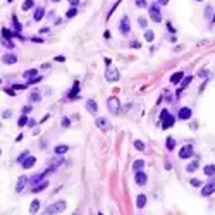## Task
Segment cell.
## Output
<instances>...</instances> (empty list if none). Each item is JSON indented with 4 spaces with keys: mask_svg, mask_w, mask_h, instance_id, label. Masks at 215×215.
Here are the masks:
<instances>
[{
    "mask_svg": "<svg viewBox=\"0 0 215 215\" xmlns=\"http://www.w3.org/2000/svg\"><path fill=\"white\" fill-rule=\"evenodd\" d=\"M35 7V0H24L22 4V10H31Z\"/></svg>",
    "mask_w": 215,
    "mask_h": 215,
    "instance_id": "cell-27",
    "label": "cell"
},
{
    "mask_svg": "<svg viewBox=\"0 0 215 215\" xmlns=\"http://www.w3.org/2000/svg\"><path fill=\"white\" fill-rule=\"evenodd\" d=\"M43 17H45V9H43V7H36V9H35V14H33V19L41 21Z\"/></svg>",
    "mask_w": 215,
    "mask_h": 215,
    "instance_id": "cell-18",
    "label": "cell"
},
{
    "mask_svg": "<svg viewBox=\"0 0 215 215\" xmlns=\"http://www.w3.org/2000/svg\"><path fill=\"white\" fill-rule=\"evenodd\" d=\"M28 120H30V119H28V115H24V114H22V115L19 117V120H17V126H19V127H24L26 124H28Z\"/></svg>",
    "mask_w": 215,
    "mask_h": 215,
    "instance_id": "cell-33",
    "label": "cell"
},
{
    "mask_svg": "<svg viewBox=\"0 0 215 215\" xmlns=\"http://www.w3.org/2000/svg\"><path fill=\"white\" fill-rule=\"evenodd\" d=\"M193 153H195L193 145H186V146H183L181 150H179V158H191Z\"/></svg>",
    "mask_w": 215,
    "mask_h": 215,
    "instance_id": "cell-5",
    "label": "cell"
},
{
    "mask_svg": "<svg viewBox=\"0 0 215 215\" xmlns=\"http://www.w3.org/2000/svg\"><path fill=\"white\" fill-rule=\"evenodd\" d=\"M195 2H201V0H195Z\"/></svg>",
    "mask_w": 215,
    "mask_h": 215,
    "instance_id": "cell-54",
    "label": "cell"
},
{
    "mask_svg": "<svg viewBox=\"0 0 215 215\" xmlns=\"http://www.w3.org/2000/svg\"><path fill=\"white\" fill-rule=\"evenodd\" d=\"M52 2H53V4H57V2H60V0H52Z\"/></svg>",
    "mask_w": 215,
    "mask_h": 215,
    "instance_id": "cell-52",
    "label": "cell"
},
{
    "mask_svg": "<svg viewBox=\"0 0 215 215\" xmlns=\"http://www.w3.org/2000/svg\"><path fill=\"white\" fill-rule=\"evenodd\" d=\"M53 152H55V155L62 157V155H64V153H67V152H69V146H67V145H57Z\"/></svg>",
    "mask_w": 215,
    "mask_h": 215,
    "instance_id": "cell-19",
    "label": "cell"
},
{
    "mask_svg": "<svg viewBox=\"0 0 215 215\" xmlns=\"http://www.w3.org/2000/svg\"><path fill=\"white\" fill-rule=\"evenodd\" d=\"M189 183H191V186H195V188H198V186H201V181H200V179H191Z\"/></svg>",
    "mask_w": 215,
    "mask_h": 215,
    "instance_id": "cell-42",
    "label": "cell"
},
{
    "mask_svg": "<svg viewBox=\"0 0 215 215\" xmlns=\"http://www.w3.org/2000/svg\"><path fill=\"white\" fill-rule=\"evenodd\" d=\"M35 164H36V158H35L33 155H28L24 160H22V162H21V165L24 167V169H31Z\"/></svg>",
    "mask_w": 215,
    "mask_h": 215,
    "instance_id": "cell-15",
    "label": "cell"
},
{
    "mask_svg": "<svg viewBox=\"0 0 215 215\" xmlns=\"http://www.w3.org/2000/svg\"><path fill=\"white\" fill-rule=\"evenodd\" d=\"M107 107L112 114H119L120 112V102H119L117 97H110L107 100Z\"/></svg>",
    "mask_w": 215,
    "mask_h": 215,
    "instance_id": "cell-4",
    "label": "cell"
},
{
    "mask_svg": "<svg viewBox=\"0 0 215 215\" xmlns=\"http://www.w3.org/2000/svg\"><path fill=\"white\" fill-rule=\"evenodd\" d=\"M31 102H33V103H36V102H40V100H41V98H40V93H36V91H35V93H31Z\"/></svg>",
    "mask_w": 215,
    "mask_h": 215,
    "instance_id": "cell-37",
    "label": "cell"
},
{
    "mask_svg": "<svg viewBox=\"0 0 215 215\" xmlns=\"http://www.w3.org/2000/svg\"><path fill=\"white\" fill-rule=\"evenodd\" d=\"M191 115H193V110H191L189 107L179 108V114H177V117L181 119V120H188V119H191Z\"/></svg>",
    "mask_w": 215,
    "mask_h": 215,
    "instance_id": "cell-9",
    "label": "cell"
},
{
    "mask_svg": "<svg viewBox=\"0 0 215 215\" xmlns=\"http://www.w3.org/2000/svg\"><path fill=\"white\" fill-rule=\"evenodd\" d=\"M119 31L122 33V35H129V31H131V26H129V19H127L126 16L120 19L119 22Z\"/></svg>",
    "mask_w": 215,
    "mask_h": 215,
    "instance_id": "cell-7",
    "label": "cell"
},
{
    "mask_svg": "<svg viewBox=\"0 0 215 215\" xmlns=\"http://www.w3.org/2000/svg\"><path fill=\"white\" fill-rule=\"evenodd\" d=\"M134 181H136V184L145 186L146 181H148V176L143 172V170H136V172H134Z\"/></svg>",
    "mask_w": 215,
    "mask_h": 215,
    "instance_id": "cell-8",
    "label": "cell"
},
{
    "mask_svg": "<svg viewBox=\"0 0 215 215\" xmlns=\"http://www.w3.org/2000/svg\"><path fill=\"white\" fill-rule=\"evenodd\" d=\"M167 28H169V31H170V33H176V30H174V26H172L170 22H167Z\"/></svg>",
    "mask_w": 215,
    "mask_h": 215,
    "instance_id": "cell-46",
    "label": "cell"
},
{
    "mask_svg": "<svg viewBox=\"0 0 215 215\" xmlns=\"http://www.w3.org/2000/svg\"><path fill=\"white\" fill-rule=\"evenodd\" d=\"M214 191H215V181H212V183H208V184L201 189V195H203V196H210Z\"/></svg>",
    "mask_w": 215,
    "mask_h": 215,
    "instance_id": "cell-16",
    "label": "cell"
},
{
    "mask_svg": "<svg viewBox=\"0 0 215 215\" xmlns=\"http://www.w3.org/2000/svg\"><path fill=\"white\" fill-rule=\"evenodd\" d=\"M203 172H205V176H215V165H206Z\"/></svg>",
    "mask_w": 215,
    "mask_h": 215,
    "instance_id": "cell-30",
    "label": "cell"
},
{
    "mask_svg": "<svg viewBox=\"0 0 215 215\" xmlns=\"http://www.w3.org/2000/svg\"><path fill=\"white\" fill-rule=\"evenodd\" d=\"M169 4V0H158V5H167Z\"/></svg>",
    "mask_w": 215,
    "mask_h": 215,
    "instance_id": "cell-49",
    "label": "cell"
},
{
    "mask_svg": "<svg viewBox=\"0 0 215 215\" xmlns=\"http://www.w3.org/2000/svg\"><path fill=\"white\" fill-rule=\"evenodd\" d=\"M22 76H24V78H26V79H30V78H35V76H38V71H36V69H30V71H26V72H24Z\"/></svg>",
    "mask_w": 215,
    "mask_h": 215,
    "instance_id": "cell-29",
    "label": "cell"
},
{
    "mask_svg": "<svg viewBox=\"0 0 215 215\" xmlns=\"http://www.w3.org/2000/svg\"><path fill=\"white\" fill-rule=\"evenodd\" d=\"M28 184V177L26 176H21L19 179H17V184H16V193H22L24 191V186Z\"/></svg>",
    "mask_w": 215,
    "mask_h": 215,
    "instance_id": "cell-12",
    "label": "cell"
},
{
    "mask_svg": "<svg viewBox=\"0 0 215 215\" xmlns=\"http://www.w3.org/2000/svg\"><path fill=\"white\" fill-rule=\"evenodd\" d=\"M143 167H145V162H143V160H136V162L133 164V169H134V172H136V170H143Z\"/></svg>",
    "mask_w": 215,
    "mask_h": 215,
    "instance_id": "cell-32",
    "label": "cell"
},
{
    "mask_svg": "<svg viewBox=\"0 0 215 215\" xmlns=\"http://www.w3.org/2000/svg\"><path fill=\"white\" fill-rule=\"evenodd\" d=\"M196 169H198V164H196V162H191V164L186 165V170H188V172H193V170H196Z\"/></svg>",
    "mask_w": 215,
    "mask_h": 215,
    "instance_id": "cell-34",
    "label": "cell"
},
{
    "mask_svg": "<svg viewBox=\"0 0 215 215\" xmlns=\"http://www.w3.org/2000/svg\"><path fill=\"white\" fill-rule=\"evenodd\" d=\"M14 35H16V33H14V31H10V30H7V28H4V30H2V36H4L5 40L14 38Z\"/></svg>",
    "mask_w": 215,
    "mask_h": 215,
    "instance_id": "cell-25",
    "label": "cell"
},
{
    "mask_svg": "<svg viewBox=\"0 0 215 215\" xmlns=\"http://www.w3.org/2000/svg\"><path fill=\"white\" fill-rule=\"evenodd\" d=\"M79 2H81V0H69V5H71V7H78Z\"/></svg>",
    "mask_w": 215,
    "mask_h": 215,
    "instance_id": "cell-44",
    "label": "cell"
},
{
    "mask_svg": "<svg viewBox=\"0 0 215 215\" xmlns=\"http://www.w3.org/2000/svg\"><path fill=\"white\" fill-rule=\"evenodd\" d=\"M134 148H138L139 152H143V150H145V145H143V141L136 139V141H134Z\"/></svg>",
    "mask_w": 215,
    "mask_h": 215,
    "instance_id": "cell-36",
    "label": "cell"
},
{
    "mask_svg": "<svg viewBox=\"0 0 215 215\" xmlns=\"http://www.w3.org/2000/svg\"><path fill=\"white\" fill-rule=\"evenodd\" d=\"M145 205H146V195H145V193H139L138 198H136V208L138 210H143Z\"/></svg>",
    "mask_w": 215,
    "mask_h": 215,
    "instance_id": "cell-14",
    "label": "cell"
},
{
    "mask_svg": "<svg viewBox=\"0 0 215 215\" xmlns=\"http://www.w3.org/2000/svg\"><path fill=\"white\" fill-rule=\"evenodd\" d=\"M31 41H36V43H43V38H31Z\"/></svg>",
    "mask_w": 215,
    "mask_h": 215,
    "instance_id": "cell-50",
    "label": "cell"
},
{
    "mask_svg": "<svg viewBox=\"0 0 215 215\" xmlns=\"http://www.w3.org/2000/svg\"><path fill=\"white\" fill-rule=\"evenodd\" d=\"M60 124H62V127H66V129H67V127L71 126V119L64 117V119H62V122H60Z\"/></svg>",
    "mask_w": 215,
    "mask_h": 215,
    "instance_id": "cell-39",
    "label": "cell"
},
{
    "mask_svg": "<svg viewBox=\"0 0 215 215\" xmlns=\"http://www.w3.org/2000/svg\"><path fill=\"white\" fill-rule=\"evenodd\" d=\"M191 81H193V76H184V78L181 79V88H183V89H184V88H188Z\"/></svg>",
    "mask_w": 215,
    "mask_h": 215,
    "instance_id": "cell-23",
    "label": "cell"
},
{
    "mask_svg": "<svg viewBox=\"0 0 215 215\" xmlns=\"http://www.w3.org/2000/svg\"><path fill=\"white\" fill-rule=\"evenodd\" d=\"M31 108H33L31 105H28V107H22V114H24V115H28V114L31 112Z\"/></svg>",
    "mask_w": 215,
    "mask_h": 215,
    "instance_id": "cell-45",
    "label": "cell"
},
{
    "mask_svg": "<svg viewBox=\"0 0 215 215\" xmlns=\"http://www.w3.org/2000/svg\"><path fill=\"white\" fill-rule=\"evenodd\" d=\"M131 48H141V43H139L138 40H133V41H131Z\"/></svg>",
    "mask_w": 215,
    "mask_h": 215,
    "instance_id": "cell-41",
    "label": "cell"
},
{
    "mask_svg": "<svg viewBox=\"0 0 215 215\" xmlns=\"http://www.w3.org/2000/svg\"><path fill=\"white\" fill-rule=\"evenodd\" d=\"M97 127L100 129V131H103V133H107L108 129H110V122H108L105 117H97Z\"/></svg>",
    "mask_w": 215,
    "mask_h": 215,
    "instance_id": "cell-6",
    "label": "cell"
},
{
    "mask_svg": "<svg viewBox=\"0 0 215 215\" xmlns=\"http://www.w3.org/2000/svg\"><path fill=\"white\" fill-rule=\"evenodd\" d=\"M2 62L7 64V66L16 64V62H17V55H16V53H4V55H2Z\"/></svg>",
    "mask_w": 215,
    "mask_h": 215,
    "instance_id": "cell-11",
    "label": "cell"
},
{
    "mask_svg": "<svg viewBox=\"0 0 215 215\" xmlns=\"http://www.w3.org/2000/svg\"><path fill=\"white\" fill-rule=\"evenodd\" d=\"M105 79L110 81V83L119 81V71H117V69H108L107 72H105Z\"/></svg>",
    "mask_w": 215,
    "mask_h": 215,
    "instance_id": "cell-10",
    "label": "cell"
},
{
    "mask_svg": "<svg viewBox=\"0 0 215 215\" xmlns=\"http://www.w3.org/2000/svg\"><path fill=\"white\" fill-rule=\"evenodd\" d=\"M86 110H88L89 114H93V115H95V114L98 112V103L95 102V100H91V98L86 100Z\"/></svg>",
    "mask_w": 215,
    "mask_h": 215,
    "instance_id": "cell-13",
    "label": "cell"
},
{
    "mask_svg": "<svg viewBox=\"0 0 215 215\" xmlns=\"http://www.w3.org/2000/svg\"><path fill=\"white\" fill-rule=\"evenodd\" d=\"M138 22H139V26H141L143 30H146V21L143 19V17H139V19H138Z\"/></svg>",
    "mask_w": 215,
    "mask_h": 215,
    "instance_id": "cell-43",
    "label": "cell"
},
{
    "mask_svg": "<svg viewBox=\"0 0 215 215\" xmlns=\"http://www.w3.org/2000/svg\"><path fill=\"white\" fill-rule=\"evenodd\" d=\"M48 188V181H43V183H40L38 186H33L31 189L35 191V193H38V191H43V189H47Z\"/></svg>",
    "mask_w": 215,
    "mask_h": 215,
    "instance_id": "cell-21",
    "label": "cell"
},
{
    "mask_svg": "<svg viewBox=\"0 0 215 215\" xmlns=\"http://www.w3.org/2000/svg\"><path fill=\"white\" fill-rule=\"evenodd\" d=\"M4 117H5V119L10 117V110H5V112H4Z\"/></svg>",
    "mask_w": 215,
    "mask_h": 215,
    "instance_id": "cell-51",
    "label": "cell"
},
{
    "mask_svg": "<svg viewBox=\"0 0 215 215\" xmlns=\"http://www.w3.org/2000/svg\"><path fill=\"white\" fill-rule=\"evenodd\" d=\"M30 153H31L30 150H24V152H22V153H21L19 157H17V162H19V164H21V162H22V160H24V158H26V157L30 155Z\"/></svg>",
    "mask_w": 215,
    "mask_h": 215,
    "instance_id": "cell-35",
    "label": "cell"
},
{
    "mask_svg": "<svg viewBox=\"0 0 215 215\" xmlns=\"http://www.w3.org/2000/svg\"><path fill=\"white\" fill-rule=\"evenodd\" d=\"M212 21H214V22H215V16H214V17H212Z\"/></svg>",
    "mask_w": 215,
    "mask_h": 215,
    "instance_id": "cell-53",
    "label": "cell"
},
{
    "mask_svg": "<svg viewBox=\"0 0 215 215\" xmlns=\"http://www.w3.org/2000/svg\"><path fill=\"white\" fill-rule=\"evenodd\" d=\"M66 201L64 200H60V201H57V203H53V205H50L47 210H45V214L50 215V214H60V212H64L66 210Z\"/></svg>",
    "mask_w": 215,
    "mask_h": 215,
    "instance_id": "cell-2",
    "label": "cell"
},
{
    "mask_svg": "<svg viewBox=\"0 0 215 215\" xmlns=\"http://www.w3.org/2000/svg\"><path fill=\"white\" fill-rule=\"evenodd\" d=\"M145 40L152 43V41L155 40V33H153V31H152V30H145Z\"/></svg>",
    "mask_w": 215,
    "mask_h": 215,
    "instance_id": "cell-26",
    "label": "cell"
},
{
    "mask_svg": "<svg viewBox=\"0 0 215 215\" xmlns=\"http://www.w3.org/2000/svg\"><path fill=\"white\" fill-rule=\"evenodd\" d=\"M40 210V200H33L31 201V206H30V212L31 214H36Z\"/></svg>",
    "mask_w": 215,
    "mask_h": 215,
    "instance_id": "cell-24",
    "label": "cell"
},
{
    "mask_svg": "<svg viewBox=\"0 0 215 215\" xmlns=\"http://www.w3.org/2000/svg\"><path fill=\"white\" fill-rule=\"evenodd\" d=\"M55 60H57V62H64L66 57H64V55H59V57H55Z\"/></svg>",
    "mask_w": 215,
    "mask_h": 215,
    "instance_id": "cell-48",
    "label": "cell"
},
{
    "mask_svg": "<svg viewBox=\"0 0 215 215\" xmlns=\"http://www.w3.org/2000/svg\"><path fill=\"white\" fill-rule=\"evenodd\" d=\"M5 91H7V93H9V95H10V97H16V89H5Z\"/></svg>",
    "mask_w": 215,
    "mask_h": 215,
    "instance_id": "cell-47",
    "label": "cell"
},
{
    "mask_svg": "<svg viewBox=\"0 0 215 215\" xmlns=\"http://www.w3.org/2000/svg\"><path fill=\"white\" fill-rule=\"evenodd\" d=\"M183 78H184V72H183V71H177V72H174V74L170 76V83H172V84H177V83H181Z\"/></svg>",
    "mask_w": 215,
    "mask_h": 215,
    "instance_id": "cell-17",
    "label": "cell"
},
{
    "mask_svg": "<svg viewBox=\"0 0 215 215\" xmlns=\"http://www.w3.org/2000/svg\"><path fill=\"white\" fill-rule=\"evenodd\" d=\"M2 45H4V47H7V48H14V41H12V40H5Z\"/></svg>",
    "mask_w": 215,
    "mask_h": 215,
    "instance_id": "cell-40",
    "label": "cell"
},
{
    "mask_svg": "<svg viewBox=\"0 0 215 215\" xmlns=\"http://www.w3.org/2000/svg\"><path fill=\"white\" fill-rule=\"evenodd\" d=\"M0 155H2V150H0Z\"/></svg>",
    "mask_w": 215,
    "mask_h": 215,
    "instance_id": "cell-55",
    "label": "cell"
},
{
    "mask_svg": "<svg viewBox=\"0 0 215 215\" xmlns=\"http://www.w3.org/2000/svg\"><path fill=\"white\" fill-rule=\"evenodd\" d=\"M148 10H150V17L153 22H162V12L158 9V4H152L148 7Z\"/></svg>",
    "mask_w": 215,
    "mask_h": 215,
    "instance_id": "cell-3",
    "label": "cell"
},
{
    "mask_svg": "<svg viewBox=\"0 0 215 215\" xmlns=\"http://www.w3.org/2000/svg\"><path fill=\"white\" fill-rule=\"evenodd\" d=\"M12 24H14V31L16 33H21L22 31V26H21V22L17 21V16H12Z\"/></svg>",
    "mask_w": 215,
    "mask_h": 215,
    "instance_id": "cell-22",
    "label": "cell"
},
{
    "mask_svg": "<svg viewBox=\"0 0 215 215\" xmlns=\"http://www.w3.org/2000/svg\"><path fill=\"white\" fill-rule=\"evenodd\" d=\"M134 4H136V7H139V9H145L146 7V2L145 0H134Z\"/></svg>",
    "mask_w": 215,
    "mask_h": 215,
    "instance_id": "cell-38",
    "label": "cell"
},
{
    "mask_svg": "<svg viewBox=\"0 0 215 215\" xmlns=\"http://www.w3.org/2000/svg\"><path fill=\"white\" fill-rule=\"evenodd\" d=\"M160 119H162V127L164 129H170V127L176 124V117L169 110H162L160 112Z\"/></svg>",
    "mask_w": 215,
    "mask_h": 215,
    "instance_id": "cell-1",
    "label": "cell"
},
{
    "mask_svg": "<svg viewBox=\"0 0 215 215\" xmlns=\"http://www.w3.org/2000/svg\"><path fill=\"white\" fill-rule=\"evenodd\" d=\"M78 91H79V83H74V88H72V91L69 93V100H76V95H78Z\"/></svg>",
    "mask_w": 215,
    "mask_h": 215,
    "instance_id": "cell-28",
    "label": "cell"
},
{
    "mask_svg": "<svg viewBox=\"0 0 215 215\" xmlns=\"http://www.w3.org/2000/svg\"><path fill=\"white\" fill-rule=\"evenodd\" d=\"M165 146H167V150H169V152H172V150L176 148V139H174L172 136H169L165 139Z\"/></svg>",
    "mask_w": 215,
    "mask_h": 215,
    "instance_id": "cell-20",
    "label": "cell"
},
{
    "mask_svg": "<svg viewBox=\"0 0 215 215\" xmlns=\"http://www.w3.org/2000/svg\"><path fill=\"white\" fill-rule=\"evenodd\" d=\"M76 14H78V7H71V9L66 12V17H67V19H72Z\"/></svg>",
    "mask_w": 215,
    "mask_h": 215,
    "instance_id": "cell-31",
    "label": "cell"
}]
</instances>
